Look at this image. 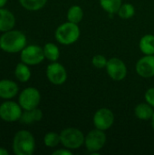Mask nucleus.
<instances>
[{
	"mask_svg": "<svg viewBox=\"0 0 154 155\" xmlns=\"http://www.w3.org/2000/svg\"><path fill=\"white\" fill-rule=\"evenodd\" d=\"M25 35L18 30H9L4 32L0 36V49L9 54L21 52L26 46Z\"/></svg>",
	"mask_w": 154,
	"mask_h": 155,
	"instance_id": "nucleus-1",
	"label": "nucleus"
},
{
	"mask_svg": "<svg viewBox=\"0 0 154 155\" xmlns=\"http://www.w3.org/2000/svg\"><path fill=\"white\" fill-rule=\"evenodd\" d=\"M12 147L15 155H32L35 149L34 137L29 131H18L14 136Z\"/></svg>",
	"mask_w": 154,
	"mask_h": 155,
	"instance_id": "nucleus-2",
	"label": "nucleus"
},
{
	"mask_svg": "<svg viewBox=\"0 0 154 155\" xmlns=\"http://www.w3.org/2000/svg\"><path fill=\"white\" fill-rule=\"evenodd\" d=\"M81 32L77 24L66 22L59 25L54 33L55 39L62 45H72L75 43L80 37Z\"/></svg>",
	"mask_w": 154,
	"mask_h": 155,
	"instance_id": "nucleus-3",
	"label": "nucleus"
},
{
	"mask_svg": "<svg viewBox=\"0 0 154 155\" xmlns=\"http://www.w3.org/2000/svg\"><path fill=\"white\" fill-rule=\"evenodd\" d=\"M61 136V143L64 147L74 150L80 148L84 143V138L83 132L77 128H66L63 130L60 134Z\"/></svg>",
	"mask_w": 154,
	"mask_h": 155,
	"instance_id": "nucleus-4",
	"label": "nucleus"
},
{
	"mask_svg": "<svg viewBox=\"0 0 154 155\" xmlns=\"http://www.w3.org/2000/svg\"><path fill=\"white\" fill-rule=\"evenodd\" d=\"M40 101V92L34 87H27L24 89L18 97V104L23 110H32L37 108Z\"/></svg>",
	"mask_w": 154,
	"mask_h": 155,
	"instance_id": "nucleus-5",
	"label": "nucleus"
},
{
	"mask_svg": "<svg viewBox=\"0 0 154 155\" xmlns=\"http://www.w3.org/2000/svg\"><path fill=\"white\" fill-rule=\"evenodd\" d=\"M44 49L36 45H26L20 52V59L27 65H36L41 64L44 59Z\"/></svg>",
	"mask_w": 154,
	"mask_h": 155,
	"instance_id": "nucleus-6",
	"label": "nucleus"
},
{
	"mask_svg": "<svg viewBox=\"0 0 154 155\" xmlns=\"http://www.w3.org/2000/svg\"><path fill=\"white\" fill-rule=\"evenodd\" d=\"M22 114V107L14 101L6 100L0 104V118L5 122L15 123L20 121Z\"/></svg>",
	"mask_w": 154,
	"mask_h": 155,
	"instance_id": "nucleus-7",
	"label": "nucleus"
},
{
	"mask_svg": "<svg viewBox=\"0 0 154 155\" xmlns=\"http://www.w3.org/2000/svg\"><path fill=\"white\" fill-rule=\"evenodd\" d=\"M106 143V135L103 131L94 129L91 131L84 138V144L86 149L91 153H98Z\"/></svg>",
	"mask_w": 154,
	"mask_h": 155,
	"instance_id": "nucleus-8",
	"label": "nucleus"
},
{
	"mask_svg": "<svg viewBox=\"0 0 154 155\" xmlns=\"http://www.w3.org/2000/svg\"><path fill=\"white\" fill-rule=\"evenodd\" d=\"M46 76L53 84L61 85L67 79V72L63 64L57 62H52L46 68Z\"/></svg>",
	"mask_w": 154,
	"mask_h": 155,
	"instance_id": "nucleus-9",
	"label": "nucleus"
},
{
	"mask_svg": "<svg viewBox=\"0 0 154 155\" xmlns=\"http://www.w3.org/2000/svg\"><path fill=\"white\" fill-rule=\"evenodd\" d=\"M114 123V115L108 108L97 110L93 115V124L96 129L106 131L110 129Z\"/></svg>",
	"mask_w": 154,
	"mask_h": 155,
	"instance_id": "nucleus-10",
	"label": "nucleus"
},
{
	"mask_svg": "<svg viewBox=\"0 0 154 155\" xmlns=\"http://www.w3.org/2000/svg\"><path fill=\"white\" fill-rule=\"evenodd\" d=\"M105 68L108 75L115 81L123 80L127 74V67L125 64L121 59L116 57L108 60Z\"/></svg>",
	"mask_w": 154,
	"mask_h": 155,
	"instance_id": "nucleus-11",
	"label": "nucleus"
},
{
	"mask_svg": "<svg viewBox=\"0 0 154 155\" xmlns=\"http://www.w3.org/2000/svg\"><path fill=\"white\" fill-rule=\"evenodd\" d=\"M137 74L143 78L154 76V54H145L142 57L135 66Z\"/></svg>",
	"mask_w": 154,
	"mask_h": 155,
	"instance_id": "nucleus-12",
	"label": "nucleus"
},
{
	"mask_svg": "<svg viewBox=\"0 0 154 155\" xmlns=\"http://www.w3.org/2000/svg\"><path fill=\"white\" fill-rule=\"evenodd\" d=\"M19 88L16 83L9 79L0 80V98L11 100L18 94Z\"/></svg>",
	"mask_w": 154,
	"mask_h": 155,
	"instance_id": "nucleus-13",
	"label": "nucleus"
},
{
	"mask_svg": "<svg viewBox=\"0 0 154 155\" xmlns=\"http://www.w3.org/2000/svg\"><path fill=\"white\" fill-rule=\"evenodd\" d=\"M15 25V17L14 14L5 8H0V32L12 30Z\"/></svg>",
	"mask_w": 154,
	"mask_h": 155,
	"instance_id": "nucleus-14",
	"label": "nucleus"
},
{
	"mask_svg": "<svg viewBox=\"0 0 154 155\" xmlns=\"http://www.w3.org/2000/svg\"><path fill=\"white\" fill-rule=\"evenodd\" d=\"M134 114H135V116L140 120H143V121L151 120L154 114L153 107L151 104H149L147 102L146 104L143 103V104H138L135 107Z\"/></svg>",
	"mask_w": 154,
	"mask_h": 155,
	"instance_id": "nucleus-15",
	"label": "nucleus"
},
{
	"mask_svg": "<svg viewBox=\"0 0 154 155\" xmlns=\"http://www.w3.org/2000/svg\"><path fill=\"white\" fill-rule=\"evenodd\" d=\"M43 118V112L38 109V108H34L32 110H25V112H23L21 118H20V122H22L23 124H32L34 122H39L41 121Z\"/></svg>",
	"mask_w": 154,
	"mask_h": 155,
	"instance_id": "nucleus-16",
	"label": "nucleus"
},
{
	"mask_svg": "<svg viewBox=\"0 0 154 155\" xmlns=\"http://www.w3.org/2000/svg\"><path fill=\"white\" fill-rule=\"evenodd\" d=\"M140 50L144 54H154V35H143L139 43Z\"/></svg>",
	"mask_w": 154,
	"mask_h": 155,
	"instance_id": "nucleus-17",
	"label": "nucleus"
},
{
	"mask_svg": "<svg viewBox=\"0 0 154 155\" xmlns=\"http://www.w3.org/2000/svg\"><path fill=\"white\" fill-rule=\"evenodd\" d=\"M15 75L21 83H26L31 78V71L28 65L23 62L16 64L15 69Z\"/></svg>",
	"mask_w": 154,
	"mask_h": 155,
	"instance_id": "nucleus-18",
	"label": "nucleus"
},
{
	"mask_svg": "<svg viewBox=\"0 0 154 155\" xmlns=\"http://www.w3.org/2000/svg\"><path fill=\"white\" fill-rule=\"evenodd\" d=\"M44 57L51 62H56L60 56V50L58 46L53 43H47L43 47Z\"/></svg>",
	"mask_w": 154,
	"mask_h": 155,
	"instance_id": "nucleus-19",
	"label": "nucleus"
},
{
	"mask_svg": "<svg viewBox=\"0 0 154 155\" xmlns=\"http://www.w3.org/2000/svg\"><path fill=\"white\" fill-rule=\"evenodd\" d=\"M100 5L103 10L113 15L118 13V10L122 5V0H100Z\"/></svg>",
	"mask_w": 154,
	"mask_h": 155,
	"instance_id": "nucleus-20",
	"label": "nucleus"
},
{
	"mask_svg": "<svg viewBox=\"0 0 154 155\" xmlns=\"http://www.w3.org/2000/svg\"><path fill=\"white\" fill-rule=\"evenodd\" d=\"M84 17V12L81 6L73 5L67 11V19L69 22L78 24L82 21Z\"/></svg>",
	"mask_w": 154,
	"mask_h": 155,
	"instance_id": "nucleus-21",
	"label": "nucleus"
},
{
	"mask_svg": "<svg viewBox=\"0 0 154 155\" xmlns=\"http://www.w3.org/2000/svg\"><path fill=\"white\" fill-rule=\"evenodd\" d=\"M47 0H19L20 5L28 11H38L42 9Z\"/></svg>",
	"mask_w": 154,
	"mask_h": 155,
	"instance_id": "nucleus-22",
	"label": "nucleus"
},
{
	"mask_svg": "<svg viewBox=\"0 0 154 155\" xmlns=\"http://www.w3.org/2000/svg\"><path fill=\"white\" fill-rule=\"evenodd\" d=\"M61 143V136L55 132H49L44 137V143L47 147H55Z\"/></svg>",
	"mask_w": 154,
	"mask_h": 155,
	"instance_id": "nucleus-23",
	"label": "nucleus"
},
{
	"mask_svg": "<svg viewBox=\"0 0 154 155\" xmlns=\"http://www.w3.org/2000/svg\"><path fill=\"white\" fill-rule=\"evenodd\" d=\"M117 14L122 19H130L134 15L135 8L131 4H122Z\"/></svg>",
	"mask_w": 154,
	"mask_h": 155,
	"instance_id": "nucleus-24",
	"label": "nucleus"
},
{
	"mask_svg": "<svg viewBox=\"0 0 154 155\" xmlns=\"http://www.w3.org/2000/svg\"><path fill=\"white\" fill-rule=\"evenodd\" d=\"M107 62H108V60L102 54H96L92 59L93 65L97 69H102V68L106 67Z\"/></svg>",
	"mask_w": 154,
	"mask_h": 155,
	"instance_id": "nucleus-25",
	"label": "nucleus"
},
{
	"mask_svg": "<svg viewBox=\"0 0 154 155\" xmlns=\"http://www.w3.org/2000/svg\"><path fill=\"white\" fill-rule=\"evenodd\" d=\"M145 100L154 108V87L148 89L145 93Z\"/></svg>",
	"mask_w": 154,
	"mask_h": 155,
	"instance_id": "nucleus-26",
	"label": "nucleus"
},
{
	"mask_svg": "<svg viewBox=\"0 0 154 155\" xmlns=\"http://www.w3.org/2000/svg\"><path fill=\"white\" fill-rule=\"evenodd\" d=\"M72 154V152L70 151V149H60V150H57V151H54L53 153V155H71Z\"/></svg>",
	"mask_w": 154,
	"mask_h": 155,
	"instance_id": "nucleus-27",
	"label": "nucleus"
},
{
	"mask_svg": "<svg viewBox=\"0 0 154 155\" xmlns=\"http://www.w3.org/2000/svg\"><path fill=\"white\" fill-rule=\"evenodd\" d=\"M9 154V152L6 150V149H5V148H3V147H0V155H8Z\"/></svg>",
	"mask_w": 154,
	"mask_h": 155,
	"instance_id": "nucleus-28",
	"label": "nucleus"
},
{
	"mask_svg": "<svg viewBox=\"0 0 154 155\" xmlns=\"http://www.w3.org/2000/svg\"><path fill=\"white\" fill-rule=\"evenodd\" d=\"M6 3H7V0H0V8L4 7Z\"/></svg>",
	"mask_w": 154,
	"mask_h": 155,
	"instance_id": "nucleus-29",
	"label": "nucleus"
},
{
	"mask_svg": "<svg viewBox=\"0 0 154 155\" xmlns=\"http://www.w3.org/2000/svg\"><path fill=\"white\" fill-rule=\"evenodd\" d=\"M152 129L154 130V114H153V115H152Z\"/></svg>",
	"mask_w": 154,
	"mask_h": 155,
	"instance_id": "nucleus-30",
	"label": "nucleus"
}]
</instances>
